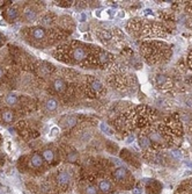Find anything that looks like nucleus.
<instances>
[{"label":"nucleus","mask_w":192,"mask_h":194,"mask_svg":"<svg viewBox=\"0 0 192 194\" xmlns=\"http://www.w3.org/2000/svg\"><path fill=\"white\" fill-rule=\"evenodd\" d=\"M156 113L148 106L132 107L117 119V126L120 130H142L156 121Z\"/></svg>","instance_id":"obj_1"},{"label":"nucleus","mask_w":192,"mask_h":194,"mask_svg":"<svg viewBox=\"0 0 192 194\" xmlns=\"http://www.w3.org/2000/svg\"><path fill=\"white\" fill-rule=\"evenodd\" d=\"M126 28L132 36L144 42H148L152 39H158V37L162 39L167 36V29L162 24L145 19L130 20Z\"/></svg>","instance_id":"obj_2"},{"label":"nucleus","mask_w":192,"mask_h":194,"mask_svg":"<svg viewBox=\"0 0 192 194\" xmlns=\"http://www.w3.org/2000/svg\"><path fill=\"white\" fill-rule=\"evenodd\" d=\"M140 53L149 65H156L168 62L173 51L171 48L164 42L160 41H148L142 42L140 45Z\"/></svg>","instance_id":"obj_3"},{"label":"nucleus","mask_w":192,"mask_h":194,"mask_svg":"<svg viewBox=\"0 0 192 194\" xmlns=\"http://www.w3.org/2000/svg\"><path fill=\"white\" fill-rule=\"evenodd\" d=\"M93 58H94V64L101 69H104L111 65L115 61V57H114L112 53H110L106 50H103L101 48H94Z\"/></svg>","instance_id":"obj_4"},{"label":"nucleus","mask_w":192,"mask_h":194,"mask_svg":"<svg viewBox=\"0 0 192 194\" xmlns=\"http://www.w3.org/2000/svg\"><path fill=\"white\" fill-rule=\"evenodd\" d=\"M97 36L102 43L106 45L122 43V34L119 29H101L97 33Z\"/></svg>","instance_id":"obj_5"},{"label":"nucleus","mask_w":192,"mask_h":194,"mask_svg":"<svg viewBox=\"0 0 192 194\" xmlns=\"http://www.w3.org/2000/svg\"><path fill=\"white\" fill-rule=\"evenodd\" d=\"M154 84L161 91L167 93L173 92L174 88H175V84H174L173 78H170L168 74H166L163 72H158L154 76Z\"/></svg>","instance_id":"obj_6"},{"label":"nucleus","mask_w":192,"mask_h":194,"mask_svg":"<svg viewBox=\"0 0 192 194\" xmlns=\"http://www.w3.org/2000/svg\"><path fill=\"white\" fill-rule=\"evenodd\" d=\"M89 78H87V86H86V93L88 97L94 98L96 95H98L100 93L103 92L104 90V85L102 84L98 79H95L91 76H88Z\"/></svg>","instance_id":"obj_7"},{"label":"nucleus","mask_w":192,"mask_h":194,"mask_svg":"<svg viewBox=\"0 0 192 194\" xmlns=\"http://www.w3.org/2000/svg\"><path fill=\"white\" fill-rule=\"evenodd\" d=\"M88 56H89V50L86 45L81 43H78L71 50V58L74 63H81L88 58Z\"/></svg>","instance_id":"obj_8"},{"label":"nucleus","mask_w":192,"mask_h":194,"mask_svg":"<svg viewBox=\"0 0 192 194\" xmlns=\"http://www.w3.org/2000/svg\"><path fill=\"white\" fill-rule=\"evenodd\" d=\"M120 157H122V159H124L125 162L130 163L131 165H133V166H135V167H139L140 166L139 159H138V158H137L130 150H127V149L122 150V152H120Z\"/></svg>","instance_id":"obj_9"},{"label":"nucleus","mask_w":192,"mask_h":194,"mask_svg":"<svg viewBox=\"0 0 192 194\" xmlns=\"http://www.w3.org/2000/svg\"><path fill=\"white\" fill-rule=\"evenodd\" d=\"M130 177V173H129V171L127 169H125V167H117L114 172V178H115L118 183H126L127 181V178Z\"/></svg>","instance_id":"obj_10"},{"label":"nucleus","mask_w":192,"mask_h":194,"mask_svg":"<svg viewBox=\"0 0 192 194\" xmlns=\"http://www.w3.org/2000/svg\"><path fill=\"white\" fill-rule=\"evenodd\" d=\"M162 189V185L156 180H147V192L149 194H158Z\"/></svg>","instance_id":"obj_11"},{"label":"nucleus","mask_w":192,"mask_h":194,"mask_svg":"<svg viewBox=\"0 0 192 194\" xmlns=\"http://www.w3.org/2000/svg\"><path fill=\"white\" fill-rule=\"evenodd\" d=\"M66 87H67V84L62 78H57L52 82V88L57 93H62L66 90Z\"/></svg>","instance_id":"obj_12"},{"label":"nucleus","mask_w":192,"mask_h":194,"mask_svg":"<svg viewBox=\"0 0 192 194\" xmlns=\"http://www.w3.org/2000/svg\"><path fill=\"white\" fill-rule=\"evenodd\" d=\"M57 181L60 186L65 187V186H67V185L71 183V175H68L67 172L62 171V172H60V173L57 175Z\"/></svg>","instance_id":"obj_13"},{"label":"nucleus","mask_w":192,"mask_h":194,"mask_svg":"<svg viewBox=\"0 0 192 194\" xmlns=\"http://www.w3.org/2000/svg\"><path fill=\"white\" fill-rule=\"evenodd\" d=\"M37 18V12L31 8V7H27L23 12V19L26 20V22H31Z\"/></svg>","instance_id":"obj_14"},{"label":"nucleus","mask_w":192,"mask_h":194,"mask_svg":"<svg viewBox=\"0 0 192 194\" xmlns=\"http://www.w3.org/2000/svg\"><path fill=\"white\" fill-rule=\"evenodd\" d=\"M45 29L42 28V27H35L31 29V36H33V39L37 40V41H41V40H43L45 37Z\"/></svg>","instance_id":"obj_15"},{"label":"nucleus","mask_w":192,"mask_h":194,"mask_svg":"<svg viewBox=\"0 0 192 194\" xmlns=\"http://www.w3.org/2000/svg\"><path fill=\"white\" fill-rule=\"evenodd\" d=\"M98 188H100V191L101 192H103V193H109V192H111V189H112V185H111V183L109 181V180H101L100 183H98Z\"/></svg>","instance_id":"obj_16"},{"label":"nucleus","mask_w":192,"mask_h":194,"mask_svg":"<svg viewBox=\"0 0 192 194\" xmlns=\"http://www.w3.org/2000/svg\"><path fill=\"white\" fill-rule=\"evenodd\" d=\"M5 101L8 106H15V105L19 102V98H18V95L14 94V93H10V94L6 95Z\"/></svg>","instance_id":"obj_17"},{"label":"nucleus","mask_w":192,"mask_h":194,"mask_svg":"<svg viewBox=\"0 0 192 194\" xmlns=\"http://www.w3.org/2000/svg\"><path fill=\"white\" fill-rule=\"evenodd\" d=\"M62 126L65 127V128H71V127H73L75 123H77V117L74 116H65L64 119H62Z\"/></svg>","instance_id":"obj_18"},{"label":"nucleus","mask_w":192,"mask_h":194,"mask_svg":"<svg viewBox=\"0 0 192 194\" xmlns=\"http://www.w3.org/2000/svg\"><path fill=\"white\" fill-rule=\"evenodd\" d=\"M30 164L33 165L34 167H39V166H42L43 164V159H42V157L37 154H34V155L31 156V158H30Z\"/></svg>","instance_id":"obj_19"},{"label":"nucleus","mask_w":192,"mask_h":194,"mask_svg":"<svg viewBox=\"0 0 192 194\" xmlns=\"http://www.w3.org/2000/svg\"><path fill=\"white\" fill-rule=\"evenodd\" d=\"M1 117H2L4 122H6V123H10V122H13V120H14V113L12 112V111L5 109V111L2 112V114H1Z\"/></svg>","instance_id":"obj_20"},{"label":"nucleus","mask_w":192,"mask_h":194,"mask_svg":"<svg viewBox=\"0 0 192 194\" xmlns=\"http://www.w3.org/2000/svg\"><path fill=\"white\" fill-rule=\"evenodd\" d=\"M45 108L50 111V112H53V111H56L58 108V101L56 99H48L46 102H45Z\"/></svg>","instance_id":"obj_21"},{"label":"nucleus","mask_w":192,"mask_h":194,"mask_svg":"<svg viewBox=\"0 0 192 194\" xmlns=\"http://www.w3.org/2000/svg\"><path fill=\"white\" fill-rule=\"evenodd\" d=\"M6 14H7V18H8V20L13 21V20H15L16 18H18L19 12H18V10H16L15 7H10V8L7 10V12H6Z\"/></svg>","instance_id":"obj_22"},{"label":"nucleus","mask_w":192,"mask_h":194,"mask_svg":"<svg viewBox=\"0 0 192 194\" xmlns=\"http://www.w3.org/2000/svg\"><path fill=\"white\" fill-rule=\"evenodd\" d=\"M43 158L46 160V162H49V163L53 162V159H54V154H53V151L51 150V149H45V150L43 151Z\"/></svg>","instance_id":"obj_23"},{"label":"nucleus","mask_w":192,"mask_h":194,"mask_svg":"<svg viewBox=\"0 0 192 194\" xmlns=\"http://www.w3.org/2000/svg\"><path fill=\"white\" fill-rule=\"evenodd\" d=\"M85 194H98L97 193V188L93 185H87L85 187Z\"/></svg>","instance_id":"obj_24"},{"label":"nucleus","mask_w":192,"mask_h":194,"mask_svg":"<svg viewBox=\"0 0 192 194\" xmlns=\"http://www.w3.org/2000/svg\"><path fill=\"white\" fill-rule=\"evenodd\" d=\"M101 129H102V131H104V133H106V135H112V134H114L112 129H110L109 126L106 124V123H101Z\"/></svg>","instance_id":"obj_25"},{"label":"nucleus","mask_w":192,"mask_h":194,"mask_svg":"<svg viewBox=\"0 0 192 194\" xmlns=\"http://www.w3.org/2000/svg\"><path fill=\"white\" fill-rule=\"evenodd\" d=\"M41 23L43 24V26H50V23H51V20H50L49 16H44V18H42Z\"/></svg>","instance_id":"obj_26"},{"label":"nucleus","mask_w":192,"mask_h":194,"mask_svg":"<svg viewBox=\"0 0 192 194\" xmlns=\"http://www.w3.org/2000/svg\"><path fill=\"white\" fill-rule=\"evenodd\" d=\"M171 154H173V155L175 156L176 158H178V159H179L181 157H182V154H181V151H178V150H173V151H171Z\"/></svg>","instance_id":"obj_27"},{"label":"nucleus","mask_w":192,"mask_h":194,"mask_svg":"<svg viewBox=\"0 0 192 194\" xmlns=\"http://www.w3.org/2000/svg\"><path fill=\"white\" fill-rule=\"evenodd\" d=\"M187 64H189L190 69L192 70V51L189 53V56H187Z\"/></svg>","instance_id":"obj_28"},{"label":"nucleus","mask_w":192,"mask_h":194,"mask_svg":"<svg viewBox=\"0 0 192 194\" xmlns=\"http://www.w3.org/2000/svg\"><path fill=\"white\" fill-rule=\"evenodd\" d=\"M186 27L187 28H190V29H192V16L186 20Z\"/></svg>","instance_id":"obj_29"},{"label":"nucleus","mask_w":192,"mask_h":194,"mask_svg":"<svg viewBox=\"0 0 192 194\" xmlns=\"http://www.w3.org/2000/svg\"><path fill=\"white\" fill-rule=\"evenodd\" d=\"M57 133H58V128H56V127H54V128H52V129H51V136H56V135H57Z\"/></svg>","instance_id":"obj_30"},{"label":"nucleus","mask_w":192,"mask_h":194,"mask_svg":"<svg viewBox=\"0 0 192 194\" xmlns=\"http://www.w3.org/2000/svg\"><path fill=\"white\" fill-rule=\"evenodd\" d=\"M141 192H142V189H141V188L133 189V194H141Z\"/></svg>","instance_id":"obj_31"},{"label":"nucleus","mask_w":192,"mask_h":194,"mask_svg":"<svg viewBox=\"0 0 192 194\" xmlns=\"http://www.w3.org/2000/svg\"><path fill=\"white\" fill-rule=\"evenodd\" d=\"M145 14L146 15H153V13H152V11L150 10H146L145 11Z\"/></svg>","instance_id":"obj_32"},{"label":"nucleus","mask_w":192,"mask_h":194,"mask_svg":"<svg viewBox=\"0 0 192 194\" xmlns=\"http://www.w3.org/2000/svg\"><path fill=\"white\" fill-rule=\"evenodd\" d=\"M2 76H4V71H2V69L0 68V79L2 78Z\"/></svg>","instance_id":"obj_33"},{"label":"nucleus","mask_w":192,"mask_h":194,"mask_svg":"<svg viewBox=\"0 0 192 194\" xmlns=\"http://www.w3.org/2000/svg\"><path fill=\"white\" fill-rule=\"evenodd\" d=\"M85 20H86V15L82 14V15H81V21H85Z\"/></svg>","instance_id":"obj_34"},{"label":"nucleus","mask_w":192,"mask_h":194,"mask_svg":"<svg viewBox=\"0 0 192 194\" xmlns=\"http://www.w3.org/2000/svg\"><path fill=\"white\" fill-rule=\"evenodd\" d=\"M187 166H190V167H192V163H186Z\"/></svg>","instance_id":"obj_35"},{"label":"nucleus","mask_w":192,"mask_h":194,"mask_svg":"<svg viewBox=\"0 0 192 194\" xmlns=\"http://www.w3.org/2000/svg\"><path fill=\"white\" fill-rule=\"evenodd\" d=\"M1 40H2V37H1V35H0V42H1Z\"/></svg>","instance_id":"obj_36"}]
</instances>
